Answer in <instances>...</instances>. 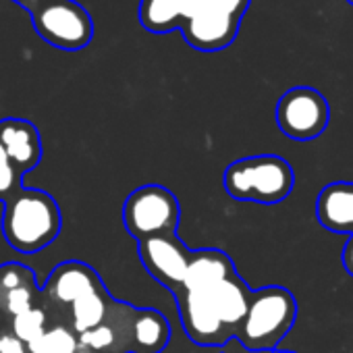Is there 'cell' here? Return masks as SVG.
<instances>
[{
    "mask_svg": "<svg viewBox=\"0 0 353 353\" xmlns=\"http://www.w3.org/2000/svg\"><path fill=\"white\" fill-rule=\"evenodd\" d=\"M223 185L233 200L272 206L289 198L295 185V172L281 156H245L225 168Z\"/></svg>",
    "mask_w": 353,
    "mask_h": 353,
    "instance_id": "3",
    "label": "cell"
},
{
    "mask_svg": "<svg viewBox=\"0 0 353 353\" xmlns=\"http://www.w3.org/2000/svg\"><path fill=\"white\" fill-rule=\"evenodd\" d=\"M318 223L334 233H353V183L334 181L322 188L316 200Z\"/></svg>",
    "mask_w": 353,
    "mask_h": 353,
    "instance_id": "14",
    "label": "cell"
},
{
    "mask_svg": "<svg viewBox=\"0 0 353 353\" xmlns=\"http://www.w3.org/2000/svg\"><path fill=\"white\" fill-rule=\"evenodd\" d=\"M181 206L176 196L158 183L135 188L123 204V225L131 239L145 241L160 235H176Z\"/></svg>",
    "mask_w": 353,
    "mask_h": 353,
    "instance_id": "5",
    "label": "cell"
},
{
    "mask_svg": "<svg viewBox=\"0 0 353 353\" xmlns=\"http://www.w3.org/2000/svg\"><path fill=\"white\" fill-rule=\"evenodd\" d=\"M23 188V174L9 160L5 148L0 145V204Z\"/></svg>",
    "mask_w": 353,
    "mask_h": 353,
    "instance_id": "21",
    "label": "cell"
},
{
    "mask_svg": "<svg viewBox=\"0 0 353 353\" xmlns=\"http://www.w3.org/2000/svg\"><path fill=\"white\" fill-rule=\"evenodd\" d=\"M341 260H343L345 270L353 276V233H351V237H349V241H347V245H345V250L341 254Z\"/></svg>",
    "mask_w": 353,
    "mask_h": 353,
    "instance_id": "24",
    "label": "cell"
},
{
    "mask_svg": "<svg viewBox=\"0 0 353 353\" xmlns=\"http://www.w3.org/2000/svg\"><path fill=\"white\" fill-rule=\"evenodd\" d=\"M181 326L188 339L200 347H221L233 339V332L219 320L204 291H181L174 295Z\"/></svg>",
    "mask_w": 353,
    "mask_h": 353,
    "instance_id": "10",
    "label": "cell"
},
{
    "mask_svg": "<svg viewBox=\"0 0 353 353\" xmlns=\"http://www.w3.org/2000/svg\"><path fill=\"white\" fill-rule=\"evenodd\" d=\"M36 293H38V285H26V287L13 289L3 297V301H0V310H3L9 318H15L23 312H28L30 307H34Z\"/></svg>",
    "mask_w": 353,
    "mask_h": 353,
    "instance_id": "20",
    "label": "cell"
},
{
    "mask_svg": "<svg viewBox=\"0 0 353 353\" xmlns=\"http://www.w3.org/2000/svg\"><path fill=\"white\" fill-rule=\"evenodd\" d=\"M77 341H79V347H85V349H92L98 353H104V351H110L117 347V334L108 322H104L88 332H81Z\"/></svg>",
    "mask_w": 353,
    "mask_h": 353,
    "instance_id": "22",
    "label": "cell"
},
{
    "mask_svg": "<svg viewBox=\"0 0 353 353\" xmlns=\"http://www.w3.org/2000/svg\"><path fill=\"white\" fill-rule=\"evenodd\" d=\"M11 320H13V334L26 345L36 341L46 330V312L38 305L30 307L28 312H23Z\"/></svg>",
    "mask_w": 353,
    "mask_h": 353,
    "instance_id": "18",
    "label": "cell"
},
{
    "mask_svg": "<svg viewBox=\"0 0 353 353\" xmlns=\"http://www.w3.org/2000/svg\"><path fill=\"white\" fill-rule=\"evenodd\" d=\"M270 353H295V351H287V349H285V351H283V349H274V351H270Z\"/></svg>",
    "mask_w": 353,
    "mask_h": 353,
    "instance_id": "27",
    "label": "cell"
},
{
    "mask_svg": "<svg viewBox=\"0 0 353 353\" xmlns=\"http://www.w3.org/2000/svg\"><path fill=\"white\" fill-rule=\"evenodd\" d=\"M0 145L23 176L38 168L44 156L40 129L28 119L9 117L0 121Z\"/></svg>",
    "mask_w": 353,
    "mask_h": 353,
    "instance_id": "11",
    "label": "cell"
},
{
    "mask_svg": "<svg viewBox=\"0 0 353 353\" xmlns=\"http://www.w3.org/2000/svg\"><path fill=\"white\" fill-rule=\"evenodd\" d=\"M30 17L36 34L65 52L83 50L94 38V21L77 0H46L30 11Z\"/></svg>",
    "mask_w": 353,
    "mask_h": 353,
    "instance_id": "6",
    "label": "cell"
},
{
    "mask_svg": "<svg viewBox=\"0 0 353 353\" xmlns=\"http://www.w3.org/2000/svg\"><path fill=\"white\" fill-rule=\"evenodd\" d=\"M77 353H98V351H92V349H85V347H79Z\"/></svg>",
    "mask_w": 353,
    "mask_h": 353,
    "instance_id": "26",
    "label": "cell"
},
{
    "mask_svg": "<svg viewBox=\"0 0 353 353\" xmlns=\"http://www.w3.org/2000/svg\"><path fill=\"white\" fill-rule=\"evenodd\" d=\"M0 318H3V314H0Z\"/></svg>",
    "mask_w": 353,
    "mask_h": 353,
    "instance_id": "29",
    "label": "cell"
},
{
    "mask_svg": "<svg viewBox=\"0 0 353 353\" xmlns=\"http://www.w3.org/2000/svg\"><path fill=\"white\" fill-rule=\"evenodd\" d=\"M347 3H349V5H351V7H353V0H347Z\"/></svg>",
    "mask_w": 353,
    "mask_h": 353,
    "instance_id": "28",
    "label": "cell"
},
{
    "mask_svg": "<svg viewBox=\"0 0 353 353\" xmlns=\"http://www.w3.org/2000/svg\"><path fill=\"white\" fill-rule=\"evenodd\" d=\"M26 285H38V276L32 268L19 262L0 264V301H3V297L9 291L26 287Z\"/></svg>",
    "mask_w": 353,
    "mask_h": 353,
    "instance_id": "19",
    "label": "cell"
},
{
    "mask_svg": "<svg viewBox=\"0 0 353 353\" xmlns=\"http://www.w3.org/2000/svg\"><path fill=\"white\" fill-rule=\"evenodd\" d=\"M3 204L5 210L0 229L5 241L15 252L23 256L40 254L59 239L63 214L48 192L21 188Z\"/></svg>",
    "mask_w": 353,
    "mask_h": 353,
    "instance_id": "2",
    "label": "cell"
},
{
    "mask_svg": "<svg viewBox=\"0 0 353 353\" xmlns=\"http://www.w3.org/2000/svg\"><path fill=\"white\" fill-rule=\"evenodd\" d=\"M106 289L100 274L81 260H65L61 262L42 285V293L54 299L57 303L71 305L75 299Z\"/></svg>",
    "mask_w": 353,
    "mask_h": 353,
    "instance_id": "12",
    "label": "cell"
},
{
    "mask_svg": "<svg viewBox=\"0 0 353 353\" xmlns=\"http://www.w3.org/2000/svg\"><path fill=\"white\" fill-rule=\"evenodd\" d=\"M192 252L194 250H190L179 235H160L137 243V256L145 272L172 295L183 289Z\"/></svg>",
    "mask_w": 353,
    "mask_h": 353,
    "instance_id": "9",
    "label": "cell"
},
{
    "mask_svg": "<svg viewBox=\"0 0 353 353\" xmlns=\"http://www.w3.org/2000/svg\"><path fill=\"white\" fill-rule=\"evenodd\" d=\"M79 341L77 336L65 326L46 328L36 341L28 345L30 353H77Z\"/></svg>",
    "mask_w": 353,
    "mask_h": 353,
    "instance_id": "17",
    "label": "cell"
},
{
    "mask_svg": "<svg viewBox=\"0 0 353 353\" xmlns=\"http://www.w3.org/2000/svg\"><path fill=\"white\" fill-rule=\"evenodd\" d=\"M297 318L295 295L285 287H264L250 293L248 312L235 339L252 353L274 351Z\"/></svg>",
    "mask_w": 353,
    "mask_h": 353,
    "instance_id": "4",
    "label": "cell"
},
{
    "mask_svg": "<svg viewBox=\"0 0 353 353\" xmlns=\"http://www.w3.org/2000/svg\"><path fill=\"white\" fill-rule=\"evenodd\" d=\"M106 320L117 334V353H162L170 341V324L154 307H133L110 299Z\"/></svg>",
    "mask_w": 353,
    "mask_h": 353,
    "instance_id": "7",
    "label": "cell"
},
{
    "mask_svg": "<svg viewBox=\"0 0 353 353\" xmlns=\"http://www.w3.org/2000/svg\"><path fill=\"white\" fill-rule=\"evenodd\" d=\"M110 295L106 289L88 293L71 303V314H73V328L77 334L88 332L100 324L106 322L108 316V305H110Z\"/></svg>",
    "mask_w": 353,
    "mask_h": 353,
    "instance_id": "16",
    "label": "cell"
},
{
    "mask_svg": "<svg viewBox=\"0 0 353 353\" xmlns=\"http://www.w3.org/2000/svg\"><path fill=\"white\" fill-rule=\"evenodd\" d=\"M276 125L283 135L295 141H310L324 133L330 121L328 100L314 88L297 85L287 90L274 110Z\"/></svg>",
    "mask_w": 353,
    "mask_h": 353,
    "instance_id": "8",
    "label": "cell"
},
{
    "mask_svg": "<svg viewBox=\"0 0 353 353\" xmlns=\"http://www.w3.org/2000/svg\"><path fill=\"white\" fill-rule=\"evenodd\" d=\"M250 0H141L139 21L148 32L210 36L239 26Z\"/></svg>",
    "mask_w": 353,
    "mask_h": 353,
    "instance_id": "1",
    "label": "cell"
},
{
    "mask_svg": "<svg viewBox=\"0 0 353 353\" xmlns=\"http://www.w3.org/2000/svg\"><path fill=\"white\" fill-rule=\"evenodd\" d=\"M0 353H28V345L21 343L13 332L0 334Z\"/></svg>",
    "mask_w": 353,
    "mask_h": 353,
    "instance_id": "23",
    "label": "cell"
},
{
    "mask_svg": "<svg viewBox=\"0 0 353 353\" xmlns=\"http://www.w3.org/2000/svg\"><path fill=\"white\" fill-rule=\"evenodd\" d=\"M233 274H237L235 264L223 250L219 248L194 250L181 291H208Z\"/></svg>",
    "mask_w": 353,
    "mask_h": 353,
    "instance_id": "13",
    "label": "cell"
},
{
    "mask_svg": "<svg viewBox=\"0 0 353 353\" xmlns=\"http://www.w3.org/2000/svg\"><path fill=\"white\" fill-rule=\"evenodd\" d=\"M13 3H17L19 7H23V9L30 13L32 9H36V7H40L42 3H46V0H13Z\"/></svg>",
    "mask_w": 353,
    "mask_h": 353,
    "instance_id": "25",
    "label": "cell"
},
{
    "mask_svg": "<svg viewBox=\"0 0 353 353\" xmlns=\"http://www.w3.org/2000/svg\"><path fill=\"white\" fill-rule=\"evenodd\" d=\"M219 316V320L223 322V326L227 330L233 332L235 339V330L241 324L245 312H248V303H250V289L245 285V281L239 274H233L225 281H221L219 285H214L212 289L204 291Z\"/></svg>",
    "mask_w": 353,
    "mask_h": 353,
    "instance_id": "15",
    "label": "cell"
}]
</instances>
